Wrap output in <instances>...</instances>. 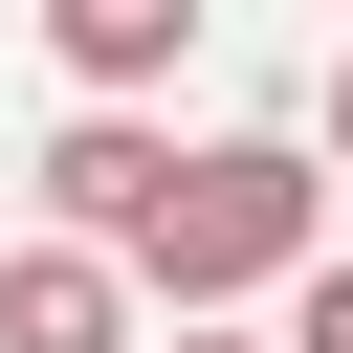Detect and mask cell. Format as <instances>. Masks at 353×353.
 <instances>
[{
	"mask_svg": "<svg viewBox=\"0 0 353 353\" xmlns=\"http://www.w3.org/2000/svg\"><path fill=\"white\" fill-rule=\"evenodd\" d=\"M309 265H331V154L309 132H221L132 221V287H176V309H243V287H309Z\"/></svg>",
	"mask_w": 353,
	"mask_h": 353,
	"instance_id": "cell-1",
	"label": "cell"
},
{
	"mask_svg": "<svg viewBox=\"0 0 353 353\" xmlns=\"http://www.w3.org/2000/svg\"><path fill=\"white\" fill-rule=\"evenodd\" d=\"M0 353H132V243L44 221V243L0 265Z\"/></svg>",
	"mask_w": 353,
	"mask_h": 353,
	"instance_id": "cell-2",
	"label": "cell"
},
{
	"mask_svg": "<svg viewBox=\"0 0 353 353\" xmlns=\"http://www.w3.org/2000/svg\"><path fill=\"white\" fill-rule=\"evenodd\" d=\"M176 199V132H132V88H88L66 132H44V221H88V243H132Z\"/></svg>",
	"mask_w": 353,
	"mask_h": 353,
	"instance_id": "cell-3",
	"label": "cell"
},
{
	"mask_svg": "<svg viewBox=\"0 0 353 353\" xmlns=\"http://www.w3.org/2000/svg\"><path fill=\"white\" fill-rule=\"evenodd\" d=\"M44 44H66V88H154L199 44V0H44Z\"/></svg>",
	"mask_w": 353,
	"mask_h": 353,
	"instance_id": "cell-4",
	"label": "cell"
},
{
	"mask_svg": "<svg viewBox=\"0 0 353 353\" xmlns=\"http://www.w3.org/2000/svg\"><path fill=\"white\" fill-rule=\"evenodd\" d=\"M287 353H353V265H309V287H287Z\"/></svg>",
	"mask_w": 353,
	"mask_h": 353,
	"instance_id": "cell-5",
	"label": "cell"
},
{
	"mask_svg": "<svg viewBox=\"0 0 353 353\" xmlns=\"http://www.w3.org/2000/svg\"><path fill=\"white\" fill-rule=\"evenodd\" d=\"M309 154H331V176H353V66H331V110H309Z\"/></svg>",
	"mask_w": 353,
	"mask_h": 353,
	"instance_id": "cell-6",
	"label": "cell"
},
{
	"mask_svg": "<svg viewBox=\"0 0 353 353\" xmlns=\"http://www.w3.org/2000/svg\"><path fill=\"white\" fill-rule=\"evenodd\" d=\"M176 353H221V331H176Z\"/></svg>",
	"mask_w": 353,
	"mask_h": 353,
	"instance_id": "cell-7",
	"label": "cell"
}]
</instances>
